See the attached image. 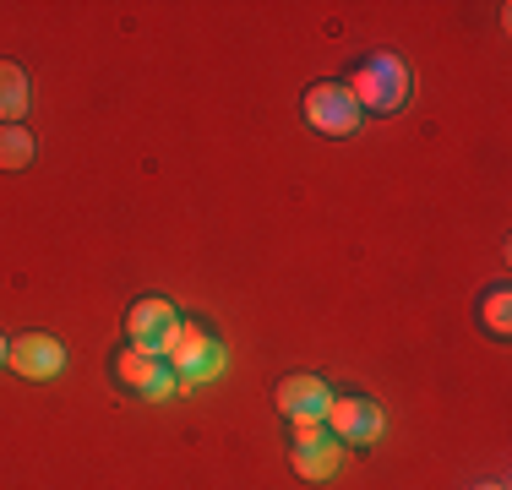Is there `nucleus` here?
Segmentation results:
<instances>
[{
  "mask_svg": "<svg viewBox=\"0 0 512 490\" xmlns=\"http://www.w3.org/2000/svg\"><path fill=\"white\" fill-rule=\"evenodd\" d=\"M480 322L491 327L496 338L512 333V294H507V289H491V294L480 300Z\"/></svg>",
  "mask_w": 512,
  "mask_h": 490,
  "instance_id": "12",
  "label": "nucleus"
},
{
  "mask_svg": "<svg viewBox=\"0 0 512 490\" xmlns=\"http://www.w3.org/2000/svg\"><path fill=\"white\" fill-rule=\"evenodd\" d=\"M273 403L289 414V425H295V420H316V425H322V414H327V403H333V392H327L322 376H306V371H300V376H284V382H278Z\"/></svg>",
  "mask_w": 512,
  "mask_h": 490,
  "instance_id": "9",
  "label": "nucleus"
},
{
  "mask_svg": "<svg viewBox=\"0 0 512 490\" xmlns=\"http://www.w3.org/2000/svg\"><path fill=\"white\" fill-rule=\"evenodd\" d=\"M33 164V137L22 126H0V169H28Z\"/></svg>",
  "mask_w": 512,
  "mask_h": 490,
  "instance_id": "11",
  "label": "nucleus"
},
{
  "mask_svg": "<svg viewBox=\"0 0 512 490\" xmlns=\"http://www.w3.org/2000/svg\"><path fill=\"white\" fill-rule=\"evenodd\" d=\"M349 98L360 104V115H398V109L409 104V66L393 55V49H371L365 60H355V71H349Z\"/></svg>",
  "mask_w": 512,
  "mask_h": 490,
  "instance_id": "1",
  "label": "nucleus"
},
{
  "mask_svg": "<svg viewBox=\"0 0 512 490\" xmlns=\"http://www.w3.org/2000/svg\"><path fill=\"white\" fill-rule=\"evenodd\" d=\"M115 382L142 392L148 403L175 398V371H169V360H158V354H148V349H131V343L115 354Z\"/></svg>",
  "mask_w": 512,
  "mask_h": 490,
  "instance_id": "7",
  "label": "nucleus"
},
{
  "mask_svg": "<svg viewBox=\"0 0 512 490\" xmlns=\"http://www.w3.org/2000/svg\"><path fill=\"white\" fill-rule=\"evenodd\" d=\"M6 349H11V338H0V365H6Z\"/></svg>",
  "mask_w": 512,
  "mask_h": 490,
  "instance_id": "13",
  "label": "nucleus"
},
{
  "mask_svg": "<svg viewBox=\"0 0 512 490\" xmlns=\"http://www.w3.org/2000/svg\"><path fill=\"white\" fill-rule=\"evenodd\" d=\"M28 115V71L0 60V126H22Z\"/></svg>",
  "mask_w": 512,
  "mask_h": 490,
  "instance_id": "10",
  "label": "nucleus"
},
{
  "mask_svg": "<svg viewBox=\"0 0 512 490\" xmlns=\"http://www.w3.org/2000/svg\"><path fill=\"white\" fill-rule=\"evenodd\" d=\"M126 333H131V349H148L158 360H169V349L180 343V311L169 300H158V294H148V300H137L126 311Z\"/></svg>",
  "mask_w": 512,
  "mask_h": 490,
  "instance_id": "5",
  "label": "nucleus"
},
{
  "mask_svg": "<svg viewBox=\"0 0 512 490\" xmlns=\"http://www.w3.org/2000/svg\"><path fill=\"white\" fill-rule=\"evenodd\" d=\"M322 425H327L338 441H344V447H371V441L387 431V414H382V403L349 392V398H333V403H327Z\"/></svg>",
  "mask_w": 512,
  "mask_h": 490,
  "instance_id": "6",
  "label": "nucleus"
},
{
  "mask_svg": "<svg viewBox=\"0 0 512 490\" xmlns=\"http://www.w3.org/2000/svg\"><path fill=\"white\" fill-rule=\"evenodd\" d=\"M6 365L17 376H28V382H55V376L66 371V343L50 338V333H22V338H11Z\"/></svg>",
  "mask_w": 512,
  "mask_h": 490,
  "instance_id": "8",
  "label": "nucleus"
},
{
  "mask_svg": "<svg viewBox=\"0 0 512 490\" xmlns=\"http://www.w3.org/2000/svg\"><path fill=\"white\" fill-rule=\"evenodd\" d=\"M289 431H295V447H289V469H295L300 480H333L338 463H344V441L327 431V425H316V420H295Z\"/></svg>",
  "mask_w": 512,
  "mask_h": 490,
  "instance_id": "4",
  "label": "nucleus"
},
{
  "mask_svg": "<svg viewBox=\"0 0 512 490\" xmlns=\"http://www.w3.org/2000/svg\"><path fill=\"white\" fill-rule=\"evenodd\" d=\"M480 490H502V485H480Z\"/></svg>",
  "mask_w": 512,
  "mask_h": 490,
  "instance_id": "14",
  "label": "nucleus"
},
{
  "mask_svg": "<svg viewBox=\"0 0 512 490\" xmlns=\"http://www.w3.org/2000/svg\"><path fill=\"white\" fill-rule=\"evenodd\" d=\"M224 365H229V349L218 343L207 327L197 322H180V343L169 349V371H175V387H207V382H218L224 376Z\"/></svg>",
  "mask_w": 512,
  "mask_h": 490,
  "instance_id": "2",
  "label": "nucleus"
},
{
  "mask_svg": "<svg viewBox=\"0 0 512 490\" xmlns=\"http://www.w3.org/2000/svg\"><path fill=\"white\" fill-rule=\"evenodd\" d=\"M300 115H306V126L322 131V137H355L360 120H365L344 82H311V88L300 93Z\"/></svg>",
  "mask_w": 512,
  "mask_h": 490,
  "instance_id": "3",
  "label": "nucleus"
}]
</instances>
